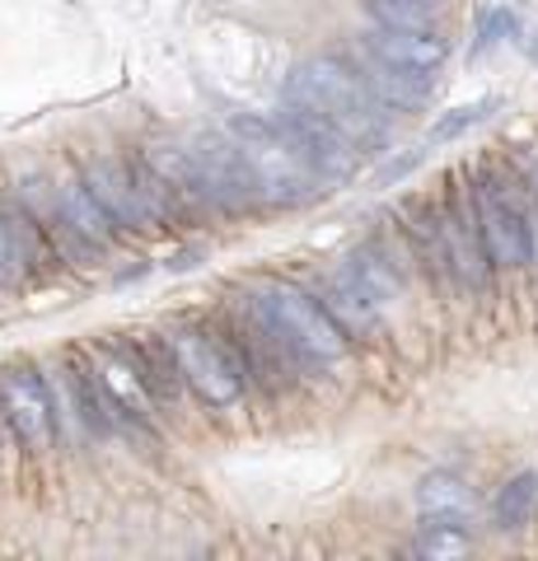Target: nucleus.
I'll list each match as a JSON object with an SVG mask.
<instances>
[{"mask_svg": "<svg viewBox=\"0 0 538 561\" xmlns=\"http://www.w3.org/2000/svg\"><path fill=\"white\" fill-rule=\"evenodd\" d=\"M422 511L426 515H455V511H468V486L455 482V478H431L422 486Z\"/></svg>", "mask_w": 538, "mask_h": 561, "instance_id": "20", "label": "nucleus"}, {"mask_svg": "<svg viewBox=\"0 0 538 561\" xmlns=\"http://www.w3.org/2000/svg\"><path fill=\"white\" fill-rule=\"evenodd\" d=\"M66 393H71V412H76V431L84 440H108L117 435V421H113V408H108V393H103V383L94 375V360L84 346H71L66 351Z\"/></svg>", "mask_w": 538, "mask_h": 561, "instance_id": "15", "label": "nucleus"}, {"mask_svg": "<svg viewBox=\"0 0 538 561\" xmlns=\"http://www.w3.org/2000/svg\"><path fill=\"white\" fill-rule=\"evenodd\" d=\"M286 103H300V108L319 113L323 122H333V127H342L346 136L360 146V154H366V146H385V108L370 99V90L356 80V70L342 61V51L333 57V51H323V57H309L300 61L286 76V90H282Z\"/></svg>", "mask_w": 538, "mask_h": 561, "instance_id": "2", "label": "nucleus"}, {"mask_svg": "<svg viewBox=\"0 0 538 561\" xmlns=\"http://www.w3.org/2000/svg\"><path fill=\"white\" fill-rule=\"evenodd\" d=\"M216 323H220L225 337H230L239 365H244L249 389H257L263 398H282V393H290L295 383L305 379L309 365L295 356V351L276 337L263 319H257L239 290H225V300L216 309Z\"/></svg>", "mask_w": 538, "mask_h": 561, "instance_id": "5", "label": "nucleus"}, {"mask_svg": "<svg viewBox=\"0 0 538 561\" xmlns=\"http://www.w3.org/2000/svg\"><path fill=\"white\" fill-rule=\"evenodd\" d=\"M0 426L14 435L28 459H43L47 449L61 445L57 402H51V379L43 365L14 360L0 365Z\"/></svg>", "mask_w": 538, "mask_h": 561, "instance_id": "6", "label": "nucleus"}, {"mask_svg": "<svg viewBox=\"0 0 538 561\" xmlns=\"http://www.w3.org/2000/svg\"><path fill=\"white\" fill-rule=\"evenodd\" d=\"M239 154H244V169L253 179L257 192V206L263 210H286V206H300L319 192V173L300 160V150L286 140V131L276 127V117L263 113H234L230 127Z\"/></svg>", "mask_w": 538, "mask_h": 561, "instance_id": "4", "label": "nucleus"}, {"mask_svg": "<svg viewBox=\"0 0 538 561\" xmlns=\"http://www.w3.org/2000/svg\"><path fill=\"white\" fill-rule=\"evenodd\" d=\"M366 10L385 28H436V0H366Z\"/></svg>", "mask_w": 538, "mask_h": 561, "instance_id": "18", "label": "nucleus"}, {"mask_svg": "<svg viewBox=\"0 0 538 561\" xmlns=\"http://www.w3.org/2000/svg\"><path fill=\"white\" fill-rule=\"evenodd\" d=\"M436 220H440V239H445V257L455 272L459 295H482L492 286V262L482 249V230H478V206H473V183L468 173H445L440 192H436Z\"/></svg>", "mask_w": 538, "mask_h": 561, "instance_id": "7", "label": "nucleus"}, {"mask_svg": "<svg viewBox=\"0 0 538 561\" xmlns=\"http://www.w3.org/2000/svg\"><path fill=\"white\" fill-rule=\"evenodd\" d=\"M375 61H385L393 70H412V76H436L445 61V38L436 28H385L375 24L370 33H360V43Z\"/></svg>", "mask_w": 538, "mask_h": 561, "instance_id": "14", "label": "nucleus"}, {"mask_svg": "<svg viewBox=\"0 0 538 561\" xmlns=\"http://www.w3.org/2000/svg\"><path fill=\"white\" fill-rule=\"evenodd\" d=\"M187 150H193L202 202L211 210V220H244L253 210H263L257 206L249 169H244V154H239L230 131H216V127L193 131L187 136Z\"/></svg>", "mask_w": 538, "mask_h": 561, "instance_id": "8", "label": "nucleus"}, {"mask_svg": "<svg viewBox=\"0 0 538 561\" xmlns=\"http://www.w3.org/2000/svg\"><path fill=\"white\" fill-rule=\"evenodd\" d=\"M276 127L286 131V140L295 150H300V160L319 173L323 183H337V179H352L356 164H360V146L352 136H346L342 127H333V122H323L319 113L300 108V103H286L272 113Z\"/></svg>", "mask_w": 538, "mask_h": 561, "instance_id": "10", "label": "nucleus"}, {"mask_svg": "<svg viewBox=\"0 0 538 561\" xmlns=\"http://www.w3.org/2000/svg\"><path fill=\"white\" fill-rule=\"evenodd\" d=\"M123 342L131 351L136 370H141V379H146L154 408H160V412H179L187 389H183V375H179V365H173L169 346H164V332H131V337H123Z\"/></svg>", "mask_w": 538, "mask_h": 561, "instance_id": "16", "label": "nucleus"}, {"mask_svg": "<svg viewBox=\"0 0 538 561\" xmlns=\"http://www.w3.org/2000/svg\"><path fill=\"white\" fill-rule=\"evenodd\" d=\"M24 262H20V253H14V239H10V230H5V216H0V290H20L24 286Z\"/></svg>", "mask_w": 538, "mask_h": 561, "instance_id": "22", "label": "nucleus"}, {"mask_svg": "<svg viewBox=\"0 0 538 561\" xmlns=\"http://www.w3.org/2000/svg\"><path fill=\"white\" fill-rule=\"evenodd\" d=\"M244 295V305L263 319L276 337H282L309 370L314 365H333L352 351V337L333 323V313L319 305V295L286 276H253L244 286H234Z\"/></svg>", "mask_w": 538, "mask_h": 561, "instance_id": "1", "label": "nucleus"}, {"mask_svg": "<svg viewBox=\"0 0 538 561\" xmlns=\"http://www.w3.org/2000/svg\"><path fill=\"white\" fill-rule=\"evenodd\" d=\"M488 108H492V103H473V108H459V113H449V117H445V122H440V127L431 131V136H436V140L459 136V131H468V127H473V122H478L482 113H488Z\"/></svg>", "mask_w": 538, "mask_h": 561, "instance_id": "23", "label": "nucleus"}, {"mask_svg": "<svg viewBox=\"0 0 538 561\" xmlns=\"http://www.w3.org/2000/svg\"><path fill=\"white\" fill-rule=\"evenodd\" d=\"M319 295V305L333 313V323L346 332V337H366V332H375L379 323V305L370 300V290L360 286V276L352 272V262H333L328 272L314 276V286H309Z\"/></svg>", "mask_w": 538, "mask_h": 561, "instance_id": "13", "label": "nucleus"}, {"mask_svg": "<svg viewBox=\"0 0 538 561\" xmlns=\"http://www.w3.org/2000/svg\"><path fill=\"white\" fill-rule=\"evenodd\" d=\"M160 332H164L173 365H179V375H183V389L193 393L202 408L230 412L244 402L249 375H244V365H239L230 337L220 332L216 313H206V319H173Z\"/></svg>", "mask_w": 538, "mask_h": 561, "instance_id": "3", "label": "nucleus"}, {"mask_svg": "<svg viewBox=\"0 0 538 561\" xmlns=\"http://www.w3.org/2000/svg\"><path fill=\"white\" fill-rule=\"evenodd\" d=\"M468 548V538L459 534V524H449V515H436L426 524V534L416 538V552H426V557H455Z\"/></svg>", "mask_w": 538, "mask_h": 561, "instance_id": "21", "label": "nucleus"}, {"mask_svg": "<svg viewBox=\"0 0 538 561\" xmlns=\"http://www.w3.org/2000/svg\"><path fill=\"white\" fill-rule=\"evenodd\" d=\"M534 501H538V486H534V478H515V482H506L496 491V524L501 529H519L529 515H534Z\"/></svg>", "mask_w": 538, "mask_h": 561, "instance_id": "19", "label": "nucleus"}, {"mask_svg": "<svg viewBox=\"0 0 538 561\" xmlns=\"http://www.w3.org/2000/svg\"><path fill=\"white\" fill-rule=\"evenodd\" d=\"M80 179L94 192V202L103 206V216L113 220V230L123 239H141V216H136V192H131V164L127 150L99 146L80 160Z\"/></svg>", "mask_w": 538, "mask_h": 561, "instance_id": "12", "label": "nucleus"}, {"mask_svg": "<svg viewBox=\"0 0 538 561\" xmlns=\"http://www.w3.org/2000/svg\"><path fill=\"white\" fill-rule=\"evenodd\" d=\"M127 164H131V192H136V216H141V234H173V230H179V220H173L164 179H160V173H154V164L146 160L141 140H136V146H127Z\"/></svg>", "mask_w": 538, "mask_h": 561, "instance_id": "17", "label": "nucleus"}, {"mask_svg": "<svg viewBox=\"0 0 538 561\" xmlns=\"http://www.w3.org/2000/svg\"><path fill=\"white\" fill-rule=\"evenodd\" d=\"M94 360V375L103 383V393H108V408H113V421L123 435H146L154 421H160V408H154V398L146 389L141 370H136L131 351L123 337H103L94 346H84Z\"/></svg>", "mask_w": 538, "mask_h": 561, "instance_id": "9", "label": "nucleus"}, {"mask_svg": "<svg viewBox=\"0 0 538 561\" xmlns=\"http://www.w3.org/2000/svg\"><path fill=\"white\" fill-rule=\"evenodd\" d=\"M141 150L154 164V173L164 179L179 230H197V225L211 220V210L202 202V183H197V164H193V150H187V136H146Z\"/></svg>", "mask_w": 538, "mask_h": 561, "instance_id": "11", "label": "nucleus"}]
</instances>
